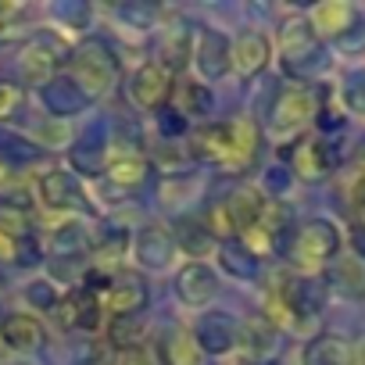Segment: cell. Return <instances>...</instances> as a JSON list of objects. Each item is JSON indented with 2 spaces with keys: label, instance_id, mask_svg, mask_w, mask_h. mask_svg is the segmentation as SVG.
I'll return each instance as SVG.
<instances>
[{
  "label": "cell",
  "instance_id": "obj_1",
  "mask_svg": "<svg viewBox=\"0 0 365 365\" xmlns=\"http://www.w3.org/2000/svg\"><path fill=\"white\" fill-rule=\"evenodd\" d=\"M190 154L222 175H244L262 154V133L251 118L208 122L190 136Z\"/></svg>",
  "mask_w": 365,
  "mask_h": 365
},
{
  "label": "cell",
  "instance_id": "obj_2",
  "mask_svg": "<svg viewBox=\"0 0 365 365\" xmlns=\"http://www.w3.org/2000/svg\"><path fill=\"white\" fill-rule=\"evenodd\" d=\"M72 79L86 93V101L104 97L118 83V58H115V51L104 40H97V36L83 40L76 47V54H72Z\"/></svg>",
  "mask_w": 365,
  "mask_h": 365
},
{
  "label": "cell",
  "instance_id": "obj_3",
  "mask_svg": "<svg viewBox=\"0 0 365 365\" xmlns=\"http://www.w3.org/2000/svg\"><path fill=\"white\" fill-rule=\"evenodd\" d=\"M336 251H340V233L329 219H308L287 240V258L308 276L315 269H322L326 262H333Z\"/></svg>",
  "mask_w": 365,
  "mask_h": 365
},
{
  "label": "cell",
  "instance_id": "obj_4",
  "mask_svg": "<svg viewBox=\"0 0 365 365\" xmlns=\"http://www.w3.org/2000/svg\"><path fill=\"white\" fill-rule=\"evenodd\" d=\"M279 61L290 76H312L326 65L322 43L312 33L308 19H290L279 33Z\"/></svg>",
  "mask_w": 365,
  "mask_h": 365
},
{
  "label": "cell",
  "instance_id": "obj_5",
  "mask_svg": "<svg viewBox=\"0 0 365 365\" xmlns=\"http://www.w3.org/2000/svg\"><path fill=\"white\" fill-rule=\"evenodd\" d=\"M319 111H322V90L319 86H290L276 97L269 125L276 133H297L308 122H315Z\"/></svg>",
  "mask_w": 365,
  "mask_h": 365
},
{
  "label": "cell",
  "instance_id": "obj_6",
  "mask_svg": "<svg viewBox=\"0 0 365 365\" xmlns=\"http://www.w3.org/2000/svg\"><path fill=\"white\" fill-rule=\"evenodd\" d=\"M175 83H172V68H165L161 61H147L133 72L129 79V101L143 111H161L168 108V97H172Z\"/></svg>",
  "mask_w": 365,
  "mask_h": 365
},
{
  "label": "cell",
  "instance_id": "obj_7",
  "mask_svg": "<svg viewBox=\"0 0 365 365\" xmlns=\"http://www.w3.org/2000/svg\"><path fill=\"white\" fill-rule=\"evenodd\" d=\"M287 222H290V212H287L279 201H269V205H265V212L258 215V222H255V226H247L237 240H240L255 258L272 255V251H279V247H283V240H287Z\"/></svg>",
  "mask_w": 365,
  "mask_h": 365
},
{
  "label": "cell",
  "instance_id": "obj_8",
  "mask_svg": "<svg viewBox=\"0 0 365 365\" xmlns=\"http://www.w3.org/2000/svg\"><path fill=\"white\" fill-rule=\"evenodd\" d=\"M61 43L58 40H47V36H36L22 47V58H19V68H22V83L26 86H47L51 79H58V68H61Z\"/></svg>",
  "mask_w": 365,
  "mask_h": 365
},
{
  "label": "cell",
  "instance_id": "obj_9",
  "mask_svg": "<svg viewBox=\"0 0 365 365\" xmlns=\"http://www.w3.org/2000/svg\"><path fill=\"white\" fill-rule=\"evenodd\" d=\"M51 312H54V322L61 329H97L101 315H104V304H101V297L93 290L76 287L65 297H58V304Z\"/></svg>",
  "mask_w": 365,
  "mask_h": 365
},
{
  "label": "cell",
  "instance_id": "obj_10",
  "mask_svg": "<svg viewBox=\"0 0 365 365\" xmlns=\"http://www.w3.org/2000/svg\"><path fill=\"white\" fill-rule=\"evenodd\" d=\"M150 301V290H147V279L136 276V272H122L111 279L108 294H104V308L111 312V319H133L147 308Z\"/></svg>",
  "mask_w": 365,
  "mask_h": 365
},
{
  "label": "cell",
  "instance_id": "obj_11",
  "mask_svg": "<svg viewBox=\"0 0 365 365\" xmlns=\"http://www.w3.org/2000/svg\"><path fill=\"white\" fill-rule=\"evenodd\" d=\"M0 344L19 351V354H36L47 344V329L29 312H8L4 319H0Z\"/></svg>",
  "mask_w": 365,
  "mask_h": 365
},
{
  "label": "cell",
  "instance_id": "obj_12",
  "mask_svg": "<svg viewBox=\"0 0 365 365\" xmlns=\"http://www.w3.org/2000/svg\"><path fill=\"white\" fill-rule=\"evenodd\" d=\"M190 333H194L197 347L208 354H226L240 344V322L226 312H205Z\"/></svg>",
  "mask_w": 365,
  "mask_h": 365
},
{
  "label": "cell",
  "instance_id": "obj_13",
  "mask_svg": "<svg viewBox=\"0 0 365 365\" xmlns=\"http://www.w3.org/2000/svg\"><path fill=\"white\" fill-rule=\"evenodd\" d=\"M308 26L319 40H344L351 29H358V8L347 0H322L312 8Z\"/></svg>",
  "mask_w": 365,
  "mask_h": 365
},
{
  "label": "cell",
  "instance_id": "obj_14",
  "mask_svg": "<svg viewBox=\"0 0 365 365\" xmlns=\"http://www.w3.org/2000/svg\"><path fill=\"white\" fill-rule=\"evenodd\" d=\"M287 161H290V172L304 182H322L333 172V150L322 140H297L287 150Z\"/></svg>",
  "mask_w": 365,
  "mask_h": 365
},
{
  "label": "cell",
  "instance_id": "obj_15",
  "mask_svg": "<svg viewBox=\"0 0 365 365\" xmlns=\"http://www.w3.org/2000/svg\"><path fill=\"white\" fill-rule=\"evenodd\" d=\"M36 194L40 201L51 208V212H68V208H79L86 197H83V187L79 179L68 172V168H51L36 179Z\"/></svg>",
  "mask_w": 365,
  "mask_h": 365
},
{
  "label": "cell",
  "instance_id": "obj_16",
  "mask_svg": "<svg viewBox=\"0 0 365 365\" xmlns=\"http://www.w3.org/2000/svg\"><path fill=\"white\" fill-rule=\"evenodd\" d=\"M219 294V276L205 265V262H190L175 272V297L190 308H201L208 301H215Z\"/></svg>",
  "mask_w": 365,
  "mask_h": 365
},
{
  "label": "cell",
  "instance_id": "obj_17",
  "mask_svg": "<svg viewBox=\"0 0 365 365\" xmlns=\"http://www.w3.org/2000/svg\"><path fill=\"white\" fill-rule=\"evenodd\" d=\"M269 58H272V47H269V36L265 33L247 29V33H240L230 43V61H233V68H237L240 79H251V76L265 72Z\"/></svg>",
  "mask_w": 365,
  "mask_h": 365
},
{
  "label": "cell",
  "instance_id": "obj_18",
  "mask_svg": "<svg viewBox=\"0 0 365 365\" xmlns=\"http://www.w3.org/2000/svg\"><path fill=\"white\" fill-rule=\"evenodd\" d=\"M194 54V65H197V72L205 76V79H222L230 68H233V61H230V40L219 33V29H201V36H197V51H190Z\"/></svg>",
  "mask_w": 365,
  "mask_h": 365
},
{
  "label": "cell",
  "instance_id": "obj_19",
  "mask_svg": "<svg viewBox=\"0 0 365 365\" xmlns=\"http://www.w3.org/2000/svg\"><path fill=\"white\" fill-rule=\"evenodd\" d=\"M40 101H43V108H47L54 118H72V115H79V111L90 104L86 93L76 86L72 76H58V79H51V83L40 90Z\"/></svg>",
  "mask_w": 365,
  "mask_h": 365
},
{
  "label": "cell",
  "instance_id": "obj_20",
  "mask_svg": "<svg viewBox=\"0 0 365 365\" xmlns=\"http://www.w3.org/2000/svg\"><path fill=\"white\" fill-rule=\"evenodd\" d=\"M175 255V237L165 226H143L136 237V262L143 269H168Z\"/></svg>",
  "mask_w": 365,
  "mask_h": 365
},
{
  "label": "cell",
  "instance_id": "obj_21",
  "mask_svg": "<svg viewBox=\"0 0 365 365\" xmlns=\"http://www.w3.org/2000/svg\"><path fill=\"white\" fill-rule=\"evenodd\" d=\"M283 304L304 322V319H315L322 308H326V287L315 279V276H301L294 279L290 287H283Z\"/></svg>",
  "mask_w": 365,
  "mask_h": 365
},
{
  "label": "cell",
  "instance_id": "obj_22",
  "mask_svg": "<svg viewBox=\"0 0 365 365\" xmlns=\"http://www.w3.org/2000/svg\"><path fill=\"white\" fill-rule=\"evenodd\" d=\"M265 197H262V190H255V187H237L226 201H222V208H226V215H230V226H233V233L240 237L247 226H255L258 222V215L265 212Z\"/></svg>",
  "mask_w": 365,
  "mask_h": 365
},
{
  "label": "cell",
  "instance_id": "obj_23",
  "mask_svg": "<svg viewBox=\"0 0 365 365\" xmlns=\"http://www.w3.org/2000/svg\"><path fill=\"white\" fill-rule=\"evenodd\" d=\"M104 172H108L111 187H118V190H140L143 182H147V175H150V161L143 154H115L104 165Z\"/></svg>",
  "mask_w": 365,
  "mask_h": 365
},
{
  "label": "cell",
  "instance_id": "obj_24",
  "mask_svg": "<svg viewBox=\"0 0 365 365\" xmlns=\"http://www.w3.org/2000/svg\"><path fill=\"white\" fill-rule=\"evenodd\" d=\"M161 361H165V365H205L194 333L182 329V326H172V329L161 336Z\"/></svg>",
  "mask_w": 365,
  "mask_h": 365
},
{
  "label": "cell",
  "instance_id": "obj_25",
  "mask_svg": "<svg viewBox=\"0 0 365 365\" xmlns=\"http://www.w3.org/2000/svg\"><path fill=\"white\" fill-rule=\"evenodd\" d=\"M351 361H354L351 344L333 333H322V336L308 340V347H304V365H351Z\"/></svg>",
  "mask_w": 365,
  "mask_h": 365
},
{
  "label": "cell",
  "instance_id": "obj_26",
  "mask_svg": "<svg viewBox=\"0 0 365 365\" xmlns=\"http://www.w3.org/2000/svg\"><path fill=\"white\" fill-rule=\"evenodd\" d=\"M219 262H222V269H226L230 276H237V279H255V276H258V258H255L237 237L219 244Z\"/></svg>",
  "mask_w": 365,
  "mask_h": 365
},
{
  "label": "cell",
  "instance_id": "obj_27",
  "mask_svg": "<svg viewBox=\"0 0 365 365\" xmlns=\"http://www.w3.org/2000/svg\"><path fill=\"white\" fill-rule=\"evenodd\" d=\"M0 237H8V240L33 237V219L22 201H0Z\"/></svg>",
  "mask_w": 365,
  "mask_h": 365
},
{
  "label": "cell",
  "instance_id": "obj_28",
  "mask_svg": "<svg viewBox=\"0 0 365 365\" xmlns=\"http://www.w3.org/2000/svg\"><path fill=\"white\" fill-rule=\"evenodd\" d=\"M43 150L36 147V143H29V140H22V136H15V133H8V129H0V165L4 168H19V165H29V161H36Z\"/></svg>",
  "mask_w": 365,
  "mask_h": 365
},
{
  "label": "cell",
  "instance_id": "obj_29",
  "mask_svg": "<svg viewBox=\"0 0 365 365\" xmlns=\"http://www.w3.org/2000/svg\"><path fill=\"white\" fill-rule=\"evenodd\" d=\"M172 237H175V247H182V251L194 255V258H201V255H208L215 247V237L205 230V222H190V219H182Z\"/></svg>",
  "mask_w": 365,
  "mask_h": 365
},
{
  "label": "cell",
  "instance_id": "obj_30",
  "mask_svg": "<svg viewBox=\"0 0 365 365\" xmlns=\"http://www.w3.org/2000/svg\"><path fill=\"white\" fill-rule=\"evenodd\" d=\"M86 247H90V237H86V230H83L79 222H65V226H58L54 237H51V255H54V258H76V255L86 251Z\"/></svg>",
  "mask_w": 365,
  "mask_h": 365
},
{
  "label": "cell",
  "instance_id": "obj_31",
  "mask_svg": "<svg viewBox=\"0 0 365 365\" xmlns=\"http://www.w3.org/2000/svg\"><path fill=\"white\" fill-rule=\"evenodd\" d=\"M26 111V86L15 79H0V129L19 122Z\"/></svg>",
  "mask_w": 365,
  "mask_h": 365
},
{
  "label": "cell",
  "instance_id": "obj_32",
  "mask_svg": "<svg viewBox=\"0 0 365 365\" xmlns=\"http://www.w3.org/2000/svg\"><path fill=\"white\" fill-rule=\"evenodd\" d=\"M29 8L19 4V0H0V40H15L26 33L29 26Z\"/></svg>",
  "mask_w": 365,
  "mask_h": 365
},
{
  "label": "cell",
  "instance_id": "obj_33",
  "mask_svg": "<svg viewBox=\"0 0 365 365\" xmlns=\"http://www.w3.org/2000/svg\"><path fill=\"white\" fill-rule=\"evenodd\" d=\"M161 65L165 68H175L190 58V29H182V26H172L165 29V47H161Z\"/></svg>",
  "mask_w": 365,
  "mask_h": 365
},
{
  "label": "cell",
  "instance_id": "obj_34",
  "mask_svg": "<svg viewBox=\"0 0 365 365\" xmlns=\"http://www.w3.org/2000/svg\"><path fill=\"white\" fill-rule=\"evenodd\" d=\"M140 333H143V319H140V315H133V319H115V322L108 326V340H111V347H115L118 354L129 351V347H136V344H143Z\"/></svg>",
  "mask_w": 365,
  "mask_h": 365
},
{
  "label": "cell",
  "instance_id": "obj_35",
  "mask_svg": "<svg viewBox=\"0 0 365 365\" xmlns=\"http://www.w3.org/2000/svg\"><path fill=\"white\" fill-rule=\"evenodd\" d=\"M72 165L83 172V175H101L104 165H108V150L101 143H79L72 150Z\"/></svg>",
  "mask_w": 365,
  "mask_h": 365
},
{
  "label": "cell",
  "instance_id": "obj_36",
  "mask_svg": "<svg viewBox=\"0 0 365 365\" xmlns=\"http://www.w3.org/2000/svg\"><path fill=\"white\" fill-rule=\"evenodd\" d=\"M344 101H347V108H351V111L365 115V72H351V76H347Z\"/></svg>",
  "mask_w": 365,
  "mask_h": 365
},
{
  "label": "cell",
  "instance_id": "obj_37",
  "mask_svg": "<svg viewBox=\"0 0 365 365\" xmlns=\"http://www.w3.org/2000/svg\"><path fill=\"white\" fill-rule=\"evenodd\" d=\"M118 365H165V361H161V354L150 344H136V347L118 354Z\"/></svg>",
  "mask_w": 365,
  "mask_h": 365
},
{
  "label": "cell",
  "instance_id": "obj_38",
  "mask_svg": "<svg viewBox=\"0 0 365 365\" xmlns=\"http://www.w3.org/2000/svg\"><path fill=\"white\" fill-rule=\"evenodd\" d=\"M158 129L172 140V136H182L187 133V115L182 111H175V108H161L158 111Z\"/></svg>",
  "mask_w": 365,
  "mask_h": 365
},
{
  "label": "cell",
  "instance_id": "obj_39",
  "mask_svg": "<svg viewBox=\"0 0 365 365\" xmlns=\"http://www.w3.org/2000/svg\"><path fill=\"white\" fill-rule=\"evenodd\" d=\"M118 15L129 22V26H140V29H150L154 26V19H158V8H150V4H122L118 8Z\"/></svg>",
  "mask_w": 365,
  "mask_h": 365
},
{
  "label": "cell",
  "instance_id": "obj_40",
  "mask_svg": "<svg viewBox=\"0 0 365 365\" xmlns=\"http://www.w3.org/2000/svg\"><path fill=\"white\" fill-rule=\"evenodd\" d=\"M26 294H29V301H33V304H40V308H47V312L58 304V294H54V287H51L47 279L29 283V290H26Z\"/></svg>",
  "mask_w": 365,
  "mask_h": 365
},
{
  "label": "cell",
  "instance_id": "obj_41",
  "mask_svg": "<svg viewBox=\"0 0 365 365\" xmlns=\"http://www.w3.org/2000/svg\"><path fill=\"white\" fill-rule=\"evenodd\" d=\"M182 101H187L190 108H194V115H208L212 111V97H208V90L205 86H187V90H182Z\"/></svg>",
  "mask_w": 365,
  "mask_h": 365
},
{
  "label": "cell",
  "instance_id": "obj_42",
  "mask_svg": "<svg viewBox=\"0 0 365 365\" xmlns=\"http://www.w3.org/2000/svg\"><path fill=\"white\" fill-rule=\"evenodd\" d=\"M54 15L61 19V22H68V26H86V4H58L54 8Z\"/></svg>",
  "mask_w": 365,
  "mask_h": 365
},
{
  "label": "cell",
  "instance_id": "obj_43",
  "mask_svg": "<svg viewBox=\"0 0 365 365\" xmlns=\"http://www.w3.org/2000/svg\"><path fill=\"white\" fill-rule=\"evenodd\" d=\"M19 247H22V240H8V237H0V262L19 265Z\"/></svg>",
  "mask_w": 365,
  "mask_h": 365
},
{
  "label": "cell",
  "instance_id": "obj_44",
  "mask_svg": "<svg viewBox=\"0 0 365 365\" xmlns=\"http://www.w3.org/2000/svg\"><path fill=\"white\" fill-rule=\"evenodd\" d=\"M351 201H354V208H358V212H365V172L354 179V187H351Z\"/></svg>",
  "mask_w": 365,
  "mask_h": 365
},
{
  "label": "cell",
  "instance_id": "obj_45",
  "mask_svg": "<svg viewBox=\"0 0 365 365\" xmlns=\"http://www.w3.org/2000/svg\"><path fill=\"white\" fill-rule=\"evenodd\" d=\"M351 247H354V255L365 262V226H358V230L351 233Z\"/></svg>",
  "mask_w": 365,
  "mask_h": 365
},
{
  "label": "cell",
  "instance_id": "obj_46",
  "mask_svg": "<svg viewBox=\"0 0 365 365\" xmlns=\"http://www.w3.org/2000/svg\"><path fill=\"white\" fill-rule=\"evenodd\" d=\"M361 154H365V140H361Z\"/></svg>",
  "mask_w": 365,
  "mask_h": 365
}]
</instances>
